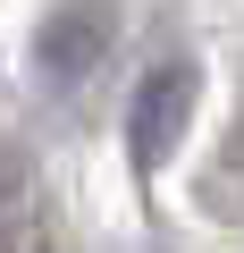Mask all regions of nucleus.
<instances>
[{
	"label": "nucleus",
	"instance_id": "nucleus-3",
	"mask_svg": "<svg viewBox=\"0 0 244 253\" xmlns=\"http://www.w3.org/2000/svg\"><path fill=\"white\" fill-rule=\"evenodd\" d=\"M17 203H26V177H17L9 152H0V245H9V228H17Z\"/></svg>",
	"mask_w": 244,
	"mask_h": 253
},
{
	"label": "nucleus",
	"instance_id": "nucleus-1",
	"mask_svg": "<svg viewBox=\"0 0 244 253\" xmlns=\"http://www.w3.org/2000/svg\"><path fill=\"white\" fill-rule=\"evenodd\" d=\"M194 93H202V68H194V59H160V68L135 84V101H127V161H135V177H152V169L177 152L185 118H194Z\"/></svg>",
	"mask_w": 244,
	"mask_h": 253
},
{
	"label": "nucleus",
	"instance_id": "nucleus-2",
	"mask_svg": "<svg viewBox=\"0 0 244 253\" xmlns=\"http://www.w3.org/2000/svg\"><path fill=\"white\" fill-rule=\"evenodd\" d=\"M101 51H109V17H101V9H51V17L34 26V68H42V84H51L59 101L101 68Z\"/></svg>",
	"mask_w": 244,
	"mask_h": 253
},
{
	"label": "nucleus",
	"instance_id": "nucleus-4",
	"mask_svg": "<svg viewBox=\"0 0 244 253\" xmlns=\"http://www.w3.org/2000/svg\"><path fill=\"white\" fill-rule=\"evenodd\" d=\"M227 186H236V203H227V211H244V135H236V144H227V161H219V194H227Z\"/></svg>",
	"mask_w": 244,
	"mask_h": 253
}]
</instances>
